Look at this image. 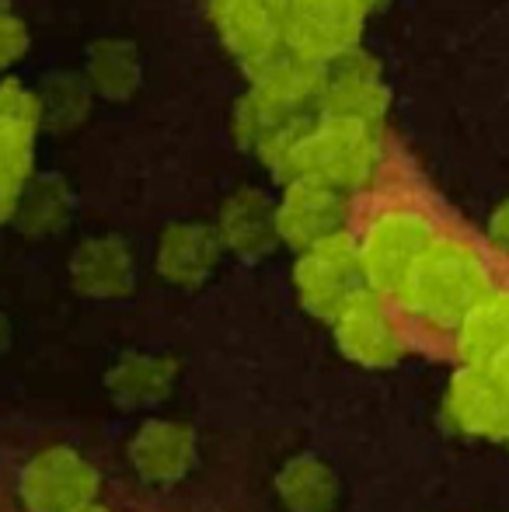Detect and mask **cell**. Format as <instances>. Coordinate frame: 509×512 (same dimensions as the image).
Here are the masks:
<instances>
[{
  "instance_id": "cell-1",
  "label": "cell",
  "mask_w": 509,
  "mask_h": 512,
  "mask_svg": "<svg viewBox=\"0 0 509 512\" xmlns=\"http://www.w3.org/2000/svg\"><path fill=\"white\" fill-rule=\"evenodd\" d=\"M325 70L283 53L252 74L248 95L234 105L231 126L245 150H262L272 136L318 119Z\"/></svg>"
},
{
  "instance_id": "cell-2",
  "label": "cell",
  "mask_w": 509,
  "mask_h": 512,
  "mask_svg": "<svg viewBox=\"0 0 509 512\" xmlns=\"http://www.w3.org/2000/svg\"><path fill=\"white\" fill-rule=\"evenodd\" d=\"M489 293V272L468 244L433 241L405 276L398 300L436 328H461Z\"/></svg>"
},
{
  "instance_id": "cell-3",
  "label": "cell",
  "mask_w": 509,
  "mask_h": 512,
  "mask_svg": "<svg viewBox=\"0 0 509 512\" xmlns=\"http://www.w3.org/2000/svg\"><path fill=\"white\" fill-rule=\"evenodd\" d=\"M377 164H381V136L374 126L318 115V122L297 143L293 178H311L346 196L374 182Z\"/></svg>"
},
{
  "instance_id": "cell-4",
  "label": "cell",
  "mask_w": 509,
  "mask_h": 512,
  "mask_svg": "<svg viewBox=\"0 0 509 512\" xmlns=\"http://www.w3.org/2000/svg\"><path fill=\"white\" fill-rule=\"evenodd\" d=\"M367 7L360 0H286L283 49L293 60L325 70L360 49Z\"/></svg>"
},
{
  "instance_id": "cell-5",
  "label": "cell",
  "mask_w": 509,
  "mask_h": 512,
  "mask_svg": "<svg viewBox=\"0 0 509 512\" xmlns=\"http://www.w3.org/2000/svg\"><path fill=\"white\" fill-rule=\"evenodd\" d=\"M293 286H297V297L307 314L332 324L335 314L356 293L367 290V279H363L360 269V251H356L353 237L342 230V234L300 251L297 265H293Z\"/></svg>"
},
{
  "instance_id": "cell-6",
  "label": "cell",
  "mask_w": 509,
  "mask_h": 512,
  "mask_svg": "<svg viewBox=\"0 0 509 512\" xmlns=\"http://www.w3.org/2000/svg\"><path fill=\"white\" fill-rule=\"evenodd\" d=\"M433 241V223L426 216L408 213V209H391V213L377 216L363 241L356 244L367 290H374L377 297H387V293L398 297L405 276Z\"/></svg>"
},
{
  "instance_id": "cell-7",
  "label": "cell",
  "mask_w": 509,
  "mask_h": 512,
  "mask_svg": "<svg viewBox=\"0 0 509 512\" xmlns=\"http://www.w3.org/2000/svg\"><path fill=\"white\" fill-rule=\"evenodd\" d=\"M210 21L248 77L286 53V0H210Z\"/></svg>"
},
{
  "instance_id": "cell-8",
  "label": "cell",
  "mask_w": 509,
  "mask_h": 512,
  "mask_svg": "<svg viewBox=\"0 0 509 512\" xmlns=\"http://www.w3.org/2000/svg\"><path fill=\"white\" fill-rule=\"evenodd\" d=\"M28 512H70L95 502L98 471L70 446H49L25 464L18 481Z\"/></svg>"
},
{
  "instance_id": "cell-9",
  "label": "cell",
  "mask_w": 509,
  "mask_h": 512,
  "mask_svg": "<svg viewBox=\"0 0 509 512\" xmlns=\"http://www.w3.org/2000/svg\"><path fill=\"white\" fill-rule=\"evenodd\" d=\"M387 105H391V91L381 77V63L370 53L353 49L325 67L318 102L321 119H346L381 129Z\"/></svg>"
},
{
  "instance_id": "cell-10",
  "label": "cell",
  "mask_w": 509,
  "mask_h": 512,
  "mask_svg": "<svg viewBox=\"0 0 509 512\" xmlns=\"http://www.w3.org/2000/svg\"><path fill=\"white\" fill-rule=\"evenodd\" d=\"M276 230L279 244L297 251L314 248L346 230V196L311 178H293L283 185V199L276 203Z\"/></svg>"
},
{
  "instance_id": "cell-11",
  "label": "cell",
  "mask_w": 509,
  "mask_h": 512,
  "mask_svg": "<svg viewBox=\"0 0 509 512\" xmlns=\"http://www.w3.org/2000/svg\"><path fill=\"white\" fill-rule=\"evenodd\" d=\"M335 342H339L342 356H349L353 363L381 370V366H394L405 352L398 324L391 321V314L384 310L381 297L374 290H363L349 300L346 307L335 314L332 321Z\"/></svg>"
},
{
  "instance_id": "cell-12",
  "label": "cell",
  "mask_w": 509,
  "mask_h": 512,
  "mask_svg": "<svg viewBox=\"0 0 509 512\" xmlns=\"http://www.w3.org/2000/svg\"><path fill=\"white\" fill-rule=\"evenodd\" d=\"M443 411H447V422L464 436L492 439V443L509 439V398L485 366L464 363L450 377Z\"/></svg>"
},
{
  "instance_id": "cell-13",
  "label": "cell",
  "mask_w": 509,
  "mask_h": 512,
  "mask_svg": "<svg viewBox=\"0 0 509 512\" xmlns=\"http://www.w3.org/2000/svg\"><path fill=\"white\" fill-rule=\"evenodd\" d=\"M129 464L150 485H178L196 467V432L189 422L175 418H150L133 432L126 446Z\"/></svg>"
},
{
  "instance_id": "cell-14",
  "label": "cell",
  "mask_w": 509,
  "mask_h": 512,
  "mask_svg": "<svg viewBox=\"0 0 509 512\" xmlns=\"http://www.w3.org/2000/svg\"><path fill=\"white\" fill-rule=\"evenodd\" d=\"M70 283L81 297L91 300H119L129 297L136 286V258L133 248L116 234L88 237L70 255Z\"/></svg>"
},
{
  "instance_id": "cell-15",
  "label": "cell",
  "mask_w": 509,
  "mask_h": 512,
  "mask_svg": "<svg viewBox=\"0 0 509 512\" xmlns=\"http://www.w3.org/2000/svg\"><path fill=\"white\" fill-rule=\"evenodd\" d=\"M224 258L217 227L210 223H171L157 241V272L178 290H196L217 272Z\"/></svg>"
},
{
  "instance_id": "cell-16",
  "label": "cell",
  "mask_w": 509,
  "mask_h": 512,
  "mask_svg": "<svg viewBox=\"0 0 509 512\" xmlns=\"http://www.w3.org/2000/svg\"><path fill=\"white\" fill-rule=\"evenodd\" d=\"M217 234L224 251H234L245 262H258L279 244L276 203L262 189H238L224 199L217 220Z\"/></svg>"
},
{
  "instance_id": "cell-17",
  "label": "cell",
  "mask_w": 509,
  "mask_h": 512,
  "mask_svg": "<svg viewBox=\"0 0 509 512\" xmlns=\"http://www.w3.org/2000/svg\"><path fill=\"white\" fill-rule=\"evenodd\" d=\"M178 384V363L168 356H147V352H129L119 359L105 377L112 401L119 408H150L161 405Z\"/></svg>"
},
{
  "instance_id": "cell-18",
  "label": "cell",
  "mask_w": 509,
  "mask_h": 512,
  "mask_svg": "<svg viewBox=\"0 0 509 512\" xmlns=\"http://www.w3.org/2000/svg\"><path fill=\"white\" fill-rule=\"evenodd\" d=\"M276 495L286 512H335L342 499L339 474L314 453L286 460L276 474Z\"/></svg>"
},
{
  "instance_id": "cell-19",
  "label": "cell",
  "mask_w": 509,
  "mask_h": 512,
  "mask_svg": "<svg viewBox=\"0 0 509 512\" xmlns=\"http://www.w3.org/2000/svg\"><path fill=\"white\" fill-rule=\"evenodd\" d=\"M84 81L109 102H129L143 81L140 49L126 39H98L84 53Z\"/></svg>"
},
{
  "instance_id": "cell-20",
  "label": "cell",
  "mask_w": 509,
  "mask_h": 512,
  "mask_svg": "<svg viewBox=\"0 0 509 512\" xmlns=\"http://www.w3.org/2000/svg\"><path fill=\"white\" fill-rule=\"evenodd\" d=\"M70 209H74V199L60 175H32L21 189L11 220L28 237H53L70 223Z\"/></svg>"
},
{
  "instance_id": "cell-21",
  "label": "cell",
  "mask_w": 509,
  "mask_h": 512,
  "mask_svg": "<svg viewBox=\"0 0 509 512\" xmlns=\"http://www.w3.org/2000/svg\"><path fill=\"white\" fill-rule=\"evenodd\" d=\"M461 356L468 366H489L509 345V293H489L461 328Z\"/></svg>"
},
{
  "instance_id": "cell-22",
  "label": "cell",
  "mask_w": 509,
  "mask_h": 512,
  "mask_svg": "<svg viewBox=\"0 0 509 512\" xmlns=\"http://www.w3.org/2000/svg\"><path fill=\"white\" fill-rule=\"evenodd\" d=\"M39 98V126L49 133H74L77 126H84L95 102V91L84 81V74H53L42 81V88L35 91Z\"/></svg>"
},
{
  "instance_id": "cell-23",
  "label": "cell",
  "mask_w": 509,
  "mask_h": 512,
  "mask_svg": "<svg viewBox=\"0 0 509 512\" xmlns=\"http://www.w3.org/2000/svg\"><path fill=\"white\" fill-rule=\"evenodd\" d=\"M35 129L0 122V220H11L21 189L32 178Z\"/></svg>"
},
{
  "instance_id": "cell-24",
  "label": "cell",
  "mask_w": 509,
  "mask_h": 512,
  "mask_svg": "<svg viewBox=\"0 0 509 512\" xmlns=\"http://www.w3.org/2000/svg\"><path fill=\"white\" fill-rule=\"evenodd\" d=\"M0 122L39 129V98L18 81H0Z\"/></svg>"
},
{
  "instance_id": "cell-25",
  "label": "cell",
  "mask_w": 509,
  "mask_h": 512,
  "mask_svg": "<svg viewBox=\"0 0 509 512\" xmlns=\"http://www.w3.org/2000/svg\"><path fill=\"white\" fill-rule=\"evenodd\" d=\"M28 53V28L11 11H0V70L14 67Z\"/></svg>"
},
{
  "instance_id": "cell-26",
  "label": "cell",
  "mask_w": 509,
  "mask_h": 512,
  "mask_svg": "<svg viewBox=\"0 0 509 512\" xmlns=\"http://www.w3.org/2000/svg\"><path fill=\"white\" fill-rule=\"evenodd\" d=\"M489 241L496 244L503 255H509V199L496 206V213L489 216Z\"/></svg>"
},
{
  "instance_id": "cell-27",
  "label": "cell",
  "mask_w": 509,
  "mask_h": 512,
  "mask_svg": "<svg viewBox=\"0 0 509 512\" xmlns=\"http://www.w3.org/2000/svg\"><path fill=\"white\" fill-rule=\"evenodd\" d=\"M485 370H489L492 377H496V384L503 387V394H506V398H509V345H506L503 352H499L496 359H492L489 366H485Z\"/></svg>"
},
{
  "instance_id": "cell-28",
  "label": "cell",
  "mask_w": 509,
  "mask_h": 512,
  "mask_svg": "<svg viewBox=\"0 0 509 512\" xmlns=\"http://www.w3.org/2000/svg\"><path fill=\"white\" fill-rule=\"evenodd\" d=\"M70 512H112L109 506H98V502H88V506H81V509H70Z\"/></svg>"
},
{
  "instance_id": "cell-29",
  "label": "cell",
  "mask_w": 509,
  "mask_h": 512,
  "mask_svg": "<svg viewBox=\"0 0 509 512\" xmlns=\"http://www.w3.org/2000/svg\"><path fill=\"white\" fill-rule=\"evenodd\" d=\"M4 342H7V321H4V314H0V349H4Z\"/></svg>"
},
{
  "instance_id": "cell-30",
  "label": "cell",
  "mask_w": 509,
  "mask_h": 512,
  "mask_svg": "<svg viewBox=\"0 0 509 512\" xmlns=\"http://www.w3.org/2000/svg\"><path fill=\"white\" fill-rule=\"evenodd\" d=\"M360 4H363V7H367V11H374V7H381V4H384V0H360Z\"/></svg>"
},
{
  "instance_id": "cell-31",
  "label": "cell",
  "mask_w": 509,
  "mask_h": 512,
  "mask_svg": "<svg viewBox=\"0 0 509 512\" xmlns=\"http://www.w3.org/2000/svg\"><path fill=\"white\" fill-rule=\"evenodd\" d=\"M0 11H7V0H0Z\"/></svg>"
}]
</instances>
